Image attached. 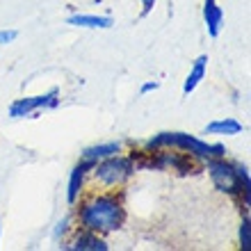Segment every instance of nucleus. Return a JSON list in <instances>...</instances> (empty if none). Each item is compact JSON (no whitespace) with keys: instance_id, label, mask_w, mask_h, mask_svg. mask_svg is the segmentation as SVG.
Listing matches in <instances>:
<instances>
[{"instance_id":"f257e3e1","label":"nucleus","mask_w":251,"mask_h":251,"mask_svg":"<svg viewBox=\"0 0 251 251\" xmlns=\"http://www.w3.org/2000/svg\"><path fill=\"white\" fill-rule=\"evenodd\" d=\"M73 222L78 228H87L99 235H112L121 231L128 219L126 199L121 190H92L85 192L73 205Z\"/></svg>"},{"instance_id":"f03ea898","label":"nucleus","mask_w":251,"mask_h":251,"mask_svg":"<svg viewBox=\"0 0 251 251\" xmlns=\"http://www.w3.org/2000/svg\"><path fill=\"white\" fill-rule=\"evenodd\" d=\"M144 151H153V149H176V151L190 153L192 158H197L199 162H205L210 158H224L226 146L219 142H205L201 137H194L190 132H180V130H167V132H158L149 137L142 144Z\"/></svg>"},{"instance_id":"7ed1b4c3","label":"nucleus","mask_w":251,"mask_h":251,"mask_svg":"<svg viewBox=\"0 0 251 251\" xmlns=\"http://www.w3.org/2000/svg\"><path fill=\"white\" fill-rule=\"evenodd\" d=\"M201 169L208 172L212 187L226 197L235 199L242 203L245 210H249V194H251V180H245L238 172V160H228L224 158H210L201 162Z\"/></svg>"},{"instance_id":"20e7f679","label":"nucleus","mask_w":251,"mask_h":251,"mask_svg":"<svg viewBox=\"0 0 251 251\" xmlns=\"http://www.w3.org/2000/svg\"><path fill=\"white\" fill-rule=\"evenodd\" d=\"M137 172V162L130 153H117L92 165L87 183L94 190H124Z\"/></svg>"},{"instance_id":"39448f33","label":"nucleus","mask_w":251,"mask_h":251,"mask_svg":"<svg viewBox=\"0 0 251 251\" xmlns=\"http://www.w3.org/2000/svg\"><path fill=\"white\" fill-rule=\"evenodd\" d=\"M137 162V169H155V172H174L178 176H194L201 172V162L192 158L190 153L176 151V149H153V151H130Z\"/></svg>"},{"instance_id":"423d86ee","label":"nucleus","mask_w":251,"mask_h":251,"mask_svg":"<svg viewBox=\"0 0 251 251\" xmlns=\"http://www.w3.org/2000/svg\"><path fill=\"white\" fill-rule=\"evenodd\" d=\"M60 105V89L53 87L44 94H37V96H23V99H16L12 105L7 107V117L12 121H21V119H30L34 114L44 112V110H55Z\"/></svg>"},{"instance_id":"0eeeda50","label":"nucleus","mask_w":251,"mask_h":251,"mask_svg":"<svg viewBox=\"0 0 251 251\" xmlns=\"http://www.w3.org/2000/svg\"><path fill=\"white\" fill-rule=\"evenodd\" d=\"M62 249L69 251H107L110 249V242H107L105 235H99L94 231H87V228H73L69 240H66Z\"/></svg>"},{"instance_id":"6e6552de","label":"nucleus","mask_w":251,"mask_h":251,"mask_svg":"<svg viewBox=\"0 0 251 251\" xmlns=\"http://www.w3.org/2000/svg\"><path fill=\"white\" fill-rule=\"evenodd\" d=\"M89 169H92V162H87V160H80L78 165L71 169L69 183H66V203L69 205H75L78 199L87 192V185H89V183H87Z\"/></svg>"},{"instance_id":"1a4fd4ad","label":"nucleus","mask_w":251,"mask_h":251,"mask_svg":"<svg viewBox=\"0 0 251 251\" xmlns=\"http://www.w3.org/2000/svg\"><path fill=\"white\" fill-rule=\"evenodd\" d=\"M66 23L73 27H85V30H110L114 25V19L110 14H85V12H78V14H71Z\"/></svg>"},{"instance_id":"9d476101","label":"nucleus","mask_w":251,"mask_h":251,"mask_svg":"<svg viewBox=\"0 0 251 251\" xmlns=\"http://www.w3.org/2000/svg\"><path fill=\"white\" fill-rule=\"evenodd\" d=\"M121 151H124V142H119V139H107V142H99V144L87 146L85 151L80 153V160H87V162L96 165L99 160H105Z\"/></svg>"},{"instance_id":"9b49d317","label":"nucleus","mask_w":251,"mask_h":251,"mask_svg":"<svg viewBox=\"0 0 251 251\" xmlns=\"http://www.w3.org/2000/svg\"><path fill=\"white\" fill-rule=\"evenodd\" d=\"M203 23L208 30V37L217 39L224 27V9L219 7L217 0H203Z\"/></svg>"},{"instance_id":"f8f14e48","label":"nucleus","mask_w":251,"mask_h":251,"mask_svg":"<svg viewBox=\"0 0 251 251\" xmlns=\"http://www.w3.org/2000/svg\"><path fill=\"white\" fill-rule=\"evenodd\" d=\"M245 130V126L240 124L238 119L233 117H222V119H215L210 124H205L203 135H215V137H235Z\"/></svg>"},{"instance_id":"ddd939ff","label":"nucleus","mask_w":251,"mask_h":251,"mask_svg":"<svg viewBox=\"0 0 251 251\" xmlns=\"http://www.w3.org/2000/svg\"><path fill=\"white\" fill-rule=\"evenodd\" d=\"M208 62H210L208 55H199L197 60L192 62L190 73H187L185 82H183V94H185V96H190L192 92H197V87L203 82L205 73H208Z\"/></svg>"},{"instance_id":"4468645a","label":"nucleus","mask_w":251,"mask_h":251,"mask_svg":"<svg viewBox=\"0 0 251 251\" xmlns=\"http://www.w3.org/2000/svg\"><path fill=\"white\" fill-rule=\"evenodd\" d=\"M75 228V222H73V215H66V217L57 219V224L53 226V233H50V238H53V242L57 247H62L69 240V235H71V231Z\"/></svg>"},{"instance_id":"2eb2a0df","label":"nucleus","mask_w":251,"mask_h":251,"mask_svg":"<svg viewBox=\"0 0 251 251\" xmlns=\"http://www.w3.org/2000/svg\"><path fill=\"white\" fill-rule=\"evenodd\" d=\"M238 247L242 251H249L251 249V217H249V210L242 212V219H240V226H238Z\"/></svg>"},{"instance_id":"dca6fc26","label":"nucleus","mask_w":251,"mask_h":251,"mask_svg":"<svg viewBox=\"0 0 251 251\" xmlns=\"http://www.w3.org/2000/svg\"><path fill=\"white\" fill-rule=\"evenodd\" d=\"M16 39H19V30H14V27L0 30V46H9V44H14Z\"/></svg>"},{"instance_id":"f3484780","label":"nucleus","mask_w":251,"mask_h":251,"mask_svg":"<svg viewBox=\"0 0 251 251\" xmlns=\"http://www.w3.org/2000/svg\"><path fill=\"white\" fill-rule=\"evenodd\" d=\"M158 89H160V82H158V80H149V82H144V85L139 87V94H142V96H146V94L158 92Z\"/></svg>"},{"instance_id":"a211bd4d","label":"nucleus","mask_w":251,"mask_h":251,"mask_svg":"<svg viewBox=\"0 0 251 251\" xmlns=\"http://www.w3.org/2000/svg\"><path fill=\"white\" fill-rule=\"evenodd\" d=\"M155 7V0H142V14H149Z\"/></svg>"},{"instance_id":"6ab92c4d","label":"nucleus","mask_w":251,"mask_h":251,"mask_svg":"<svg viewBox=\"0 0 251 251\" xmlns=\"http://www.w3.org/2000/svg\"><path fill=\"white\" fill-rule=\"evenodd\" d=\"M0 240H2V222H0Z\"/></svg>"}]
</instances>
